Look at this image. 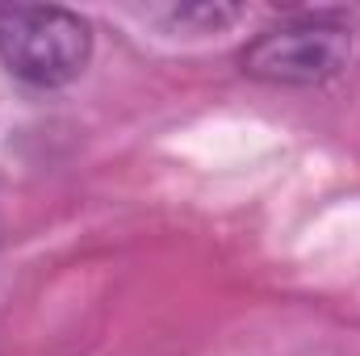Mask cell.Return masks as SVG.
<instances>
[{
	"label": "cell",
	"instance_id": "obj_1",
	"mask_svg": "<svg viewBox=\"0 0 360 356\" xmlns=\"http://www.w3.org/2000/svg\"><path fill=\"white\" fill-rule=\"evenodd\" d=\"M92 59L89 21L59 4L0 8V63L30 89H63Z\"/></svg>",
	"mask_w": 360,
	"mask_h": 356
},
{
	"label": "cell",
	"instance_id": "obj_2",
	"mask_svg": "<svg viewBox=\"0 0 360 356\" xmlns=\"http://www.w3.org/2000/svg\"><path fill=\"white\" fill-rule=\"evenodd\" d=\"M352 59V30L335 17L306 13L269 25L243 51V72L252 80L281 84V89H314L335 80Z\"/></svg>",
	"mask_w": 360,
	"mask_h": 356
},
{
	"label": "cell",
	"instance_id": "obj_3",
	"mask_svg": "<svg viewBox=\"0 0 360 356\" xmlns=\"http://www.w3.org/2000/svg\"><path fill=\"white\" fill-rule=\"evenodd\" d=\"M239 4H222V0H201V4H168V8H155L160 21H168L172 30H188V34H218L222 25L239 21Z\"/></svg>",
	"mask_w": 360,
	"mask_h": 356
}]
</instances>
